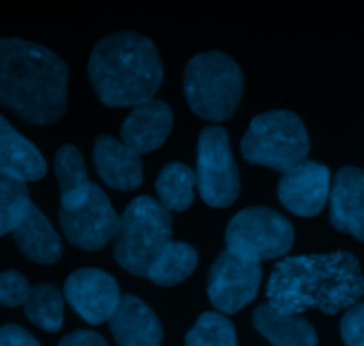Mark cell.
I'll list each match as a JSON object with an SVG mask.
<instances>
[{"mask_svg":"<svg viewBox=\"0 0 364 346\" xmlns=\"http://www.w3.org/2000/svg\"><path fill=\"white\" fill-rule=\"evenodd\" d=\"M92 160L100 178L116 190H134L142 183L141 155L121 141L100 135L92 148Z\"/></svg>","mask_w":364,"mask_h":346,"instance_id":"2e32d148","label":"cell"},{"mask_svg":"<svg viewBox=\"0 0 364 346\" xmlns=\"http://www.w3.org/2000/svg\"><path fill=\"white\" fill-rule=\"evenodd\" d=\"M0 346H41L32 334L21 329L20 325H2L0 327Z\"/></svg>","mask_w":364,"mask_h":346,"instance_id":"83f0119b","label":"cell"},{"mask_svg":"<svg viewBox=\"0 0 364 346\" xmlns=\"http://www.w3.org/2000/svg\"><path fill=\"white\" fill-rule=\"evenodd\" d=\"M309 135L297 114L272 110L256 116L242 139V155L247 162L288 173L306 160Z\"/></svg>","mask_w":364,"mask_h":346,"instance_id":"8992f818","label":"cell"},{"mask_svg":"<svg viewBox=\"0 0 364 346\" xmlns=\"http://www.w3.org/2000/svg\"><path fill=\"white\" fill-rule=\"evenodd\" d=\"M32 205L25 181L0 171V238L13 233Z\"/></svg>","mask_w":364,"mask_h":346,"instance_id":"cb8c5ba5","label":"cell"},{"mask_svg":"<svg viewBox=\"0 0 364 346\" xmlns=\"http://www.w3.org/2000/svg\"><path fill=\"white\" fill-rule=\"evenodd\" d=\"M341 337L347 346H364V302L347 309L341 318Z\"/></svg>","mask_w":364,"mask_h":346,"instance_id":"4316f807","label":"cell"},{"mask_svg":"<svg viewBox=\"0 0 364 346\" xmlns=\"http://www.w3.org/2000/svg\"><path fill=\"white\" fill-rule=\"evenodd\" d=\"M331 224L364 242V169L343 167L331 188Z\"/></svg>","mask_w":364,"mask_h":346,"instance_id":"5bb4252c","label":"cell"},{"mask_svg":"<svg viewBox=\"0 0 364 346\" xmlns=\"http://www.w3.org/2000/svg\"><path fill=\"white\" fill-rule=\"evenodd\" d=\"M185 346H238L237 333L223 313H203L185 337Z\"/></svg>","mask_w":364,"mask_h":346,"instance_id":"d4e9b609","label":"cell"},{"mask_svg":"<svg viewBox=\"0 0 364 346\" xmlns=\"http://www.w3.org/2000/svg\"><path fill=\"white\" fill-rule=\"evenodd\" d=\"M244 91L240 66L223 52H203L185 66L183 92L188 107L201 119L226 121L237 112Z\"/></svg>","mask_w":364,"mask_h":346,"instance_id":"277c9868","label":"cell"},{"mask_svg":"<svg viewBox=\"0 0 364 346\" xmlns=\"http://www.w3.org/2000/svg\"><path fill=\"white\" fill-rule=\"evenodd\" d=\"M31 295L28 281L14 270H6L0 274V304L4 308L23 306Z\"/></svg>","mask_w":364,"mask_h":346,"instance_id":"484cf974","label":"cell"},{"mask_svg":"<svg viewBox=\"0 0 364 346\" xmlns=\"http://www.w3.org/2000/svg\"><path fill=\"white\" fill-rule=\"evenodd\" d=\"M89 78L107 107H137L155 98L164 82L156 45L139 32H114L91 50Z\"/></svg>","mask_w":364,"mask_h":346,"instance_id":"3957f363","label":"cell"},{"mask_svg":"<svg viewBox=\"0 0 364 346\" xmlns=\"http://www.w3.org/2000/svg\"><path fill=\"white\" fill-rule=\"evenodd\" d=\"M171 227V212L149 195H139L119 217L114 237V258L130 274L146 277L153 259L173 242Z\"/></svg>","mask_w":364,"mask_h":346,"instance_id":"5b68a950","label":"cell"},{"mask_svg":"<svg viewBox=\"0 0 364 346\" xmlns=\"http://www.w3.org/2000/svg\"><path fill=\"white\" fill-rule=\"evenodd\" d=\"M196 185L212 208H228L240 194V174L230 148V135L220 126H208L198 142Z\"/></svg>","mask_w":364,"mask_h":346,"instance_id":"ba28073f","label":"cell"},{"mask_svg":"<svg viewBox=\"0 0 364 346\" xmlns=\"http://www.w3.org/2000/svg\"><path fill=\"white\" fill-rule=\"evenodd\" d=\"M70 71L57 53L20 38H0V105L25 123L48 126L63 117Z\"/></svg>","mask_w":364,"mask_h":346,"instance_id":"7a4b0ae2","label":"cell"},{"mask_svg":"<svg viewBox=\"0 0 364 346\" xmlns=\"http://www.w3.org/2000/svg\"><path fill=\"white\" fill-rule=\"evenodd\" d=\"M196 174L191 167L171 162L156 178V194L167 212H185L194 202Z\"/></svg>","mask_w":364,"mask_h":346,"instance_id":"7402d4cb","label":"cell"},{"mask_svg":"<svg viewBox=\"0 0 364 346\" xmlns=\"http://www.w3.org/2000/svg\"><path fill=\"white\" fill-rule=\"evenodd\" d=\"M57 346H109V343L92 330H77L64 336Z\"/></svg>","mask_w":364,"mask_h":346,"instance_id":"f1b7e54d","label":"cell"},{"mask_svg":"<svg viewBox=\"0 0 364 346\" xmlns=\"http://www.w3.org/2000/svg\"><path fill=\"white\" fill-rule=\"evenodd\" d=\"M11 234L21 254L39 265H52L63 256V240L34 202Z\"/></svg>","mask_w":364,"mask_h":346,"instance_id":"e0dca14e","label":"cell"},{"mask_svg":"<svg viewBox=\"0 0 364 346\" xmlns=\"http://www.w3.org/2000/svg\"><path fill=\"white\" fill-rule=\"evenodd\" d=\"M364 295L361 265L345 251L281 259L267 284V298L284 315L316 309L323 315L347 311Z\"/></svg>","mask_w":364,"mask_h":346,"instance_id":"6da1fadb","label":"cell"},{"mask_svg":"<svg viewBox=\"0 0 364 346\" xmlns=\"http://www.w3.org/2000/svg\"><path fill=\"white\" fill-rule=\"evenodd\" d=\"M64 237L82 251H100L116 237L119 215L110 205L105 192L92 183L87 198L78 208L59 210Z\"/></svg>","mask_w":364,"mask_h":346,"instance_id":"9c48e42d","label":"cell"},{"mask_svg":"<svg viewBox=\"0 0 364 346\" xmlns=\"http://www.w3.org/2000/svg\"><path fill=\"white\" fill-rule=\"evenodd\" d=\"M0 171L21 181H38L46 174L45 156L28 139L0 116Z\"/></svg>","mask_w":364,"mask_h":346,"instance_id":"ac0fdd59","label":"cell"},{"mask_svg":"<svg viewBox=\"0 0 364 346\" xmlns=\"http://www.w3.org/2000/svg\"><path fill=\"white\" fill-rule=\"evenodd\" d=\"M294 226L276 210L245 208L233 217L226 229L228 251L247 261L283 258L294 247Z\"/></svg>","mask_w":364,"mask_h":346,"instance_id":"52a82bcc","label":"cell"},{"mask_svg":"<svg viewBox=\"0 0 364 346\" xmlns=\"http://www.w3.org/2000/svg\"><path fill=\"white\" fill-rule=\"evenodd\" d=\"M109 327L117 346H162L164 330L160 320L134 295H121Z\"/></svg>","mask_w":364,"mask_h":346,"instance_id":"9a60e30c","label":"cell"},{"mask_svg":"<svg viewBox=\"0 0 364 346\" xmlns=\"http://www.w3.org/2000/svg\"><path fill=\"white\" fill-rule=\"evenodd\" d=\"M198 252L185 242H169L149 265L146 277L159 286H176L194 274Z\"/></svg>","mask_w":364,"mask_h":346,"instance_id":"44dd1931","label":"cell"},{"mask_svg":"<svg viewBox=\"0 0 364 346\" xmlns=\"http://www.w3.org/2000/svg\"><path fill=\"white\" fill-rule=\"evenodd\" d=\"M331 194V171L323 163L302 160L281 176L277 198L288 212L299 217H315L326 208Z\"/></svg>","mask_w":364,"mask_h":346,"instance_id":"7c38bea8","label":"cell"},{"mask_svg":"<svg viewBox=\"0 0 364 346\" xmlns=\"http://www.w3.org/2000/svg\"><path fill=\"white\" fill-rule=\"evenodd\" d=\"M55 176L60 188V208L75 210L85 201L92 183L85 162L75 146L66 144L55 155Z\"/></svg>","mask_w":364,"mask_h":346,"instance_id":"ffe728a7","label":"cell"},{"mask_svg":"<svg viewBox=\"0 0 364 346\" xmlns=\"http://www.w3.org/2000/svg\"><path fill=\"white\" fill-rule=\"evenodd\" d=\"M23 313L36 327L45 333H57L64 322V297L55 286L41 283L31 288Z\"/></svg>","mask_w":364,"mask_h":346,"instance_id":"603a6c76","label":"cell"},{"mask_svg":"<svg viewBox=\"0 0 364 346\" xmlns=\"http://www.w3.org/2000/svg\"><path fill=\"white\" fill-rule=\"evenodd\" d=\"M64 298L89 325L109 322L119 306V284L110 274L98 269L75 270L64 283Z\"/></svg>","mask_w":364,"mask_h":346,"instance_id":"8fae6325","label":"cell"},{"mask_svg":"<svg viewBox=\"0 0 364 346\" xmlns=\"http://www.w3.org/2000/svg\"><path fill=\"white\" fill-rule=\"evenodd\" d=\"M255 329L272 346H318L311 323L299 315H284L267 302L252 315Z\"/></svg>","mask_w":364,"mask_h":346,"instance_id":"d6986e66","label":"cell"},{"mask_svg":"<svg viewBox=\"0 0 364 346\" xmlns=\"http://www.w3.org/2000/svg\"><path fill=\"white\" fill-rule=\"evenodd\" d=\"M173 128V110L162 99H148L134 107L121 126V142L135 153L159 149Z\"/></svg>","mask_w":364,"mask_h":346,"instance_id":"4fadbf2b","label":"cell"},{"mask_svg":"<svg viewBox=\"0 0 364 346\" xmlns=\"http://www.w3.org/2000/svg\"><path fill=\"white\" fill-rule=\"evenodd\" d=\"M262 277V263L242 259L226 249L210 270V302L219 313L235 315L255 301Z\"/></svg>","mask_w":364,"mask_h":346,"instance_id":"30bf717a","label":"cell"}]
</instances>
